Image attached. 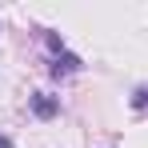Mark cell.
Segmentation results:
<instances>
[{
	"label": "cell",
	"mask_w": 148,
	"mask_h": 148,
	"mask_svg": "<svg viewBox=\"0 0 148 148\" xmlns=\"http://www.w3.org/2000/svg\"><path fill=\"white\" fill-rule=\"evenodd\" d=\"M48 48H56V60H52V72L60 76V72H76L80 68V60H76L72 52H60V40L56 36H48Z\"/></svg>",
	"instance_id": "cell-1"
},
{
	"label": "cell",
	"mask_w": 148,
	"mask_h": 148,
	"mask_svg": "<svg viewBox=\"0 0 148 148\" xmlns=\"http://www.w3.org/2000/svg\"><path fill=\"white\" fill-rule=\"evenodd\" d=\"M132 108L136 112H148V88H136L132 92Z\"/></svg>",
	"instance_id": "cell-2"
},
{
	"label": "cell",
	"mask_w": 148,
	"mask_h": 148,
	"mask_svg": "<svg viewBox=\"0 0 148 148\" xmlns=\"http://www.w3.org/2000/svg\"><path fill=\"white\" fill-rule=\"evenodd\" d=\"M32 108H36L40 116H52V112H56V104H52L48 96H36V104H32Z\"/></svg>",
	"instance_id": "cell-3"
},
{
	"label": "cell",
	"mask_w": 148,
	"mask_h": 148,
	"mask_svg": "<svg viewBox=\"0 0 148 148\" xmlns=\"http://www.w3.org/2000/svg\"><path fill=\"white\" fill-rule=\"evenodd\" d=\"M0 148H8V136H0Z\"/></svg>",
	"instance_id": "cell-4"
}]
</instances>
